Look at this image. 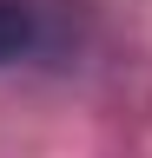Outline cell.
Returning <instances> with one entry per match:
<instances>
[{"mask_svg": "<svg viewBox=\"0 0 152 158\" xmlns=\"http://www.w3.org/2000/svg\"><path fill=\"white\" fill-rule=\"evenodd\" d=\"M27 46H33V13L20 7V0H0V66L20 59Z\"/></svg>", "mask_w": 152, "mask_h": 158, "instance_id": "1", "label": "cell"}]
</instances>
